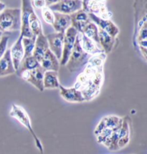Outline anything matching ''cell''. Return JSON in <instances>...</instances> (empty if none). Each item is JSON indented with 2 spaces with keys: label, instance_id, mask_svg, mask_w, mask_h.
<instances>
[{
  "label": "cell",
  "instance_id": "obj_1",
  "mask_svg": "<svg viewBox=\"0 0 147 154\" xmlns=\"http://www.w3.org/2000/svg\"><path fill=\"white\" fill-rule=\"evenodd\" d=\"M107 54L101 52L90 57L84 71L78 77L75 88L82 93L85 100H93L103 84V67Z\"/></svg>",
  "mask_w": 147,
  "mask_h": 154
},
{
  "label": "cell",
  "instance_id": "obj_2",
  "mask_svg": "<svg viewBox=\"0 0 147 154\" xmlns=\"http://www.w3.org/2000/svg\"><path fill=\"white\" fill-rule=\"evenodd\" d=\"M133 9V47L146 61L147 53V0H134Z\"/></svg>",
  "mask_w": 147,
  "mask_h": 154
},
{
  "label": "cell",
  "instance_id": "obj_3",
  "mask_svg": "<svg viewBox=\"0 0 147 154\" xmlns=\"http://www.w3.org/2000/svg\"><path fill=\"white\" fill-rule=\"evenodd\" d=\"M21 9L5 8L0 12V30L2 32L20 31Z\"/></svg>",
  "mask_w": 147,
  "mask_h": 154
},
{
  "label": "cell",
  "instance_id": "obj_4",
  "mask_svg": "<svg viewBox=\"0 0 147 154\" xmlns=\"http://www.w3.org/2000/svg\"><path fill=\"white\" fill-rule=\"evenodd\" d=\"M91 55L83 50L80 45L79 35L76 37L72 52L66 63V67L70 72H75L80 70L88 63Z\"/></svg>",
  "mask_w": 147,
  "mask_h": 154
},
{
  "label": "cell",
  "instance_id": "obj_5",
  "mask_svg": "<svg viewBox=\"0 0 147 154\" xmlns=\"http://www.w3.org/2000/svg\"><path fill=\"white\" fill-rule=\"evenodd\" d=\"M9 116L12 118H14L16 120H17L20 123L22 124L27 129L29 133L33 137L37 148L41 152V153H43V147L42 143H41L38 137H37L36 133H35V131L33 130V127L32 126V123L31 121H30L29 115L26 112V110L22 107L18 106V105L13 104L12 108H11L10 112H9Z\"/></svg>",
  "mask_w": 147,
  "mask_h": 154
},
{
  "label": "cell",
  "instance_id": "obj_6",
  "mask_svg": "<svg viewBox=\"0 0 147 154\" xmlns=\"http://www.w3.org/2000/svg\"><path fill=\"white\" fill-rule=\"evenodd\" d=\"M82 9L105 20H110L112 16L106 7V0H82Z\"/></svg>",
  "mask_w": 147,
  "mask_h": 154
},
{
  "label": "cell",
  "instance_id": "obj_7",
  "mask_svg": "<svg viewBox=\"0 0 147 154\" xmlns=\"http://www.w3.org/2000/svg\"><path fill=\"white\" fill-rule=\"evenodd\" d=\"M45 71L46 70L41 65H39L35 69L24 71L20 77L26 82L33 85L38 91L42 92L45 90L43 86V78Z\"/></svg>",
  "mask_w": 147,
  "mask_h": 154
},
{
  "label": "cell",
  "instance_id": "obj_8",
  "mask_svg": "<svg viewBox=\"0 0 147 154\" xmlns=\"http://www.w3.org/2000/svg\"><path fill=\"white\" fill-rule=\"evenodd\" d=\"M78 35V32L73 27H70L65 31V36H64L63 54H62L61 59H60V64L62 65H66L73 47H74L75 39H76Z\"/></svg>",
  "mask_w": 147,
  "mask_h": 154
},
{
  "label": "cell",
  "instance_id": "obj_9",
  "mask_svg": "<svg viewBox=\"0 0 147 154\" xmlns=\"http://www.w3.org/2000/svg\"><path fill=\"white\" fill-rule=\"evenodd\" d=\"M34 11L31 0H22L21 9V29L20 35L23 37H32L34 35L29 26V17L30 14Z\"/></svg>",
  "mask_w": 147,
  "mask_h": 154
},
{
  "label": "cell",
  "instance_id": "obj_10",
  "mask_svg": "<svg viewBox=\"0 0 147 154\" xmlns=\"http://www.w3.org/2000/svg\"><path fill=\"white\" fill-rule=\"evenodd\" d=\"M49 7L53 12L70 15L73 13L82 9V0H61Z\"/></svg>",
  "mask_w": 147,
  "mask_h": 154
},
{
  "label": "cell",
  "instance_id": "obj_11",
  "mask_svg": "<svg viewBox=\"0 0 147 154\" xmlns=\"http://www.w3.org/2000/svg\"><path fill=\"white\" fill-rule=\"evenodd\" d=\"M64 36L65 33L55 32L49 34L46 36L49 45V49L60 60L63 54Z\"/></svg>",
  "mask_w": 147,
  "mask_h": 154
},
{
  "label": "cell",
  "instance_id": "obj_12",
  "mask_svg": "<svg viewBox=\"0 0 147 154\" xmlns=\"http://www.w3.org/2000/svg\"><path fill=\"white\" fill-rule=\"evenodd\" d=\"M88 16L90 20L94 22L98 27L103 29V31H105L114 38H116V37L119 34V29L111 20H105L93 14H88Z\"/></svg>",
  "mask_w": 147,
  "mask_h": 154
},
{
  "label": "cell",
  "instance_id": "obj_13",
  "mask_svg": "<svg viewBox=\"0 0 147 154\" xmlns=\"http://www.w3.org/2000/svg\"><path fill=\"white\" fill-rule=\"evenodd\" d=\"M122 118L116 116H108L103 118L96 126L94 133L95 136L99 135L100 133L105 128L116 130L120 128L121 126Z\"/></svg>",
  "mask_w": 147,
  "mask_h": 154
},
{
  "label": "cell",
  "instance_id": "obj_14",
  "mask_svg": "<svg viewBox=\"0 0 147 154\" xmlns=\"http://www.w3.org/2000/svg\"><path fill=\"white\" fill-rule=\"evenodd\" d=\"M71 27L75 28L78 33H82L85 27L91 22L90 19L86 12L83 9L77 11L70 14Z\"/></svg>",
  "mask_w": 147,
  "mask_h": 154
},
{
  "label": "cell",
  "instance_id": "obj_15",
  "mask_svg": "<svg viewBox=\"0 0 147 154\" xmlns=\"http://www.w3.org/2000/svg\"><path fill=\"white\" fill-rule=\"evenodd\" d=\"M60 94L61 97L65 100L70 103H83L85 98L82 93L78 89L74 88H65L64 86L60 85Z\"/></svg>",
  "mask_w": 147,
  "mask_h": 154
},
{
  "label": "cell",
  "instance_id": "obj_16",
  "mask_svg": "<svg viewBox=\"0 0 147 154\" xmlns=\"http://www.w3.org/2000/svg\"><path fill=\"white\" fill-rule=\"evenodd\" d=\"M78 35L80 38V45L83 50L90 55L92 56L98 53H101V52H104L101 45L93 39L88 38L82 33H78Z\"/></svg>",
  "mask_w": 147,
  "mask_h": 154
},
{
  "label": "cell",
  "instance_id": "obj_17",
  "mask_svg": "<svg viewBox=\"0 0 147 154\" xmlns=\"http://www.w3.org/2000/svg\"><path fill=\"white\" fill-rule=\"evenodd\" d=\"M22 38L23 37L20 35L17 40L14 43L11 49H9L11 58H12L13 65L16 70L18 69L24 57V49L22 43Z\"/></svg>",
  "mask_w": 147,
  "mask_h": 154
},
{
  "label": "cell",
  "instance_id": "obj_18",
  "mask_svg": "<svg viewBox=\"0 0 147 154\" xmlns=\"http://www.w3.org/2000/svg\"><path fill=\"white\" fill-rule=\"evenodd\" d=\"M130 118L126 116L122 118L121 126L119 129V140H118V149H121L129 144L131 136V128H130Z\"/></svg>",
  "mask_w": 147,
  "mask_h": 154
},
{
  "label": "cell",
  "instance_id": "obj_19",
  "mask_svg": "<svg viewBox=\"0 0 147 154\" xmlns=\"http://www.w3.org/2000/svg\"><path fill=\"white\" fill-rule=\"evenodd\" d=\"M55 20L52 27L56 32L65 33L70 27H71V18L69 14H65L54 12Z\"/></svg>",
  "mask_w": 147,
  "mask_h": 154
},
{
  "label": "cell",
  "instance_id": "obj_20",
  "mask_svg": "<svg viewBox=\"0 0 147 154\" xmlns=\"http://www.w3.org/2000/svg\"><path fill=\"white\" fill-rule=\"evenodd\" d=\"M48 50L49 45L46 36H45L43 34H41V35L37 36L33 55L36 58L39 63H40L41 60H42L43 57H44L45 53Z\"/></svg>",
  "mask_w": 147,
  "mask_h": 154
},
{
  "label": "cell",
  "instance_id": "obj_21",
  "mask_svg": "<svg viewBox=\"0 0 147 154\" xmlns=\"http://www.w3.org/2000/svg\"><path fill=\"white\" fill-rule=\"evenodd\" d=\"M15 69L10 55V50H7L5 53L0 59V77H5L15 74Z\"/></svg>",
  "mask_w": 147,
  "mask_h": 154
},
{
  "label": "cell",
  "instance_id": "obj_22",
  "mask_svg": "<svg viewBox=\"0 0 147 154\" xmlns=\"http://www.w3.org/2000/svg\"><path fill=\"white\" fill-rule=\"evenodd\" d=\"M40 65L45 70H52L58 72L60 68L59 60L49 49L41 60Z\"/></svg>",
  "mask_w": 147,
  "mask_h": 154
},
{
  "label": "cell",
  "instance_id": "obj_23",
  "mask_svg": "<svg viewBox=\"0 0 147 154\" xmlns=\"http://www.w3.org/2000/svg\"><path fill=\"white\" fill-rule=\"evenodd\" d=\"M99 45L105 54L110 53L112 51L116 42V38L111 36L100 28H99Z\"/></svg>",
  "mask_w": 147,
  "mask_h": 154
},
{
  "label": "cell",
  "instance_id": "obj_24",
  "mask_svg": "<svg viewBox=\"0 0 147 154\" xmlns=\"http://www.w3.org/2000/svg\"><path fill=\"white\" fill-rule=\"evenodd\" d=\"M44 89H56L59 88L60 83L58 80V72L56 71L46 70L43 78Z\"/></svg>",
  "mask_w": 147,
  "mask_h": 154
},
{
  "label": "cell",
  "instance_id": "obj_25",
  "mask_svg": "<svg viewBox=\"0 0 147 154\" xmlns=\"http://www.w3.org/2000/svg\"><path fill=\"white\" fill-rule=\"evenodd\" d=\"M40 65V63L37 61V60L33 55L28 56L24 57L20 63L18 69L16 70V74L20 77L22 72L26 70H31V69L37 68Z\"/></svg>",
  "mask_w": 147,
  "mask_h": 154
},
{
  "label": "cell",
  "instance_id": "obj_26",
  "mask_svg": "<svg viewBox=\"0 0 147 154\" xmlns=\"http://www.w3.org/2000/svg\"><path fill=\"white\" fill-rule=\"evenodd\" d=\"M29 26L32 32L35 36H38L41 34H43L42 24H41L40 20L35 13V10L30 15Z\"/></svg>",
  "mask_w": 147,
  "mask_h": 154
},
{
  "label": "cell",
  "instance_id": "obj_27",
  "mask_svg": "<svg viewBox=\"0 0 147 154\" xmlns=\"http://www.w3.org/2000/svg\"><path fill=\"white\" fill-rule=\"evenodd\" d=\"M82 34L86 35L88 38L93 39L98 44H99V27L93 22H90L84 28Z\"/></svg>",
  "mask_w": 147,
  "mask_h": 154
},
{
  "label": "cell",
  "instance_id": "obj_28",
  "mask_svg": "<svg viewBox=\"0 0 147 154\" xmlns=\"http://www.w3.org/2000/svg\"><path fill=\"white\" fill-rule=\"evenodd\" d=\"M119 129L120 128L114 131L103 143L110 151H118V150H119L118 146V140H119Z\"/></svg>",
  "mask_w": 147,
  "mask_h": 154
},
{
  "label": "cell",
  "instance_id": "obj_29",
  "mask_svg": "<svg viewBox=\"0 0 147 154\" xmlns=\"http://www.w3.org/2000/svg\"><path fill=\"white\" fill-rule=\"evenodd\" d=\"M36 37L37 36L34 35L32 37H23L22 38V43L24 49V57L33 55L34 48H35V41H36Z\"/></svg>",
  "mask_w": 147,
  "mask_h": 154
},
{
  "label": "cell",
  "instance_id": "obj_30",
  "mask_svg": "<svg viewBox=\"0 0 147 154\" xmlns=\"http://www.w3.org/2000/svg\"><path fill=\"white\" fill-rule=\"evenodd\" d=\"M41 14H42V19L44 21L49 24L52 25L55 20L54 12L49 7H45L41 9Z\"/></svg>",
  "mask_w": 147,
  "mask_h": 154
},
{
  "label": "cell",
  "instance_id": "obj_31",
  "mask_svg": "<svg viewBox=\"0 0 147 154\" xmlns=\"http://www.w3.org/2000/svg\"><path fill=\"white\" fill-rule=\"evenodd\" d=\"M9 39V36H2L0 38V59L7 51Z\"/></svg>",
  "mask_w": 147,
  "mask_h": 154
},
{
  "label": "cell",
  "instance_id": "obj_32",
  "mask_svg": "<svg viewBox=\"0 0 147 154\" xmlns=\"http://www.w3.org/2000/svg\"><path fill=\"white\" fill-rule=\"evenodd\" d=\"M31 1L33 6L37 9H42L44 7H47L45 0H31Z\"/></svg>",
  "mask_w": 147,
  "mask_h": 154
},
{
  "label": "cell",
  "instance_id": "obj_33",
  "mask_svg": "<svg viewBox=\"0 0 147 154\" xmlns=\"http://www.w3.org/2000/svg\"><path fill=\"white\" fill-rule=\"evenodd\" d=\"M45 2H46L47 7H50L52 5H55V4L59 2L61 0H45Z\"/></svg>",
  "mask_w": 147,
  "mask_h": 154
},
{
  "label": "cell",
  "instance_id": "obj_34",
  "mask_svg": "<svg viewBox=\"0 0 147 154\" xmlns=\"http://www.w3.org/2000/svg\"><path fill=\"white\" fill-rule=\"evenodd\" d=\"M5 8H6V5H5L4 3L0 2V12H1L2 10H4Z\"/></svg>",
  "mask_w": 147,
  "mask_h": 154
},
{
  "label": "cell",
  "instance_id": "obj_35",
  "mask_svg": "<svg viewBox=\"0 0 147 154\" xmlns=\"http://www.w3.org/2000/svg\"><path fill=\"white\" fill-rule=\"evenodd\" d=\"M2 33H3L2 32L1 30H0V38H1V37L2 36Z\"/></svg>",
  "mask_w": 147,
  "mask_h": 154
}]
</instances>
